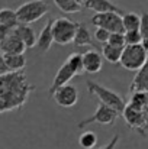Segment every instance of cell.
<instances>
[{"instance_id": "obj_5", "label": "cell", "mask_w": 148, "mask_h": 149, "mask_svg": "<svg viewBox=\"0 0 148 149\" xmlns=\"http://www.w3.org/2000/svg\"><path fill=\"white\" fill-rule=\"evenodd\" d=\"M79 22L70 20L67 17H55L52 19V36L54 42L58 45H68L73 42Z\"/></svg>"}, {"instance_id": "obj_19", "label": "cell", "mask_w": 148, "mask_h": 149, "mask_svg": "<svg viewBox=\"0 0 148 149\" xmlns=\"http://www.w3.org/2000/svg\"><path fill=\"white\" fill-rule=\"evenodd\" d=\"M122 25L123 31H138L141 25V15L135 12H125L122 15Z\"/></svg>"}, {"instance_id": "obj_16", "label": "cell", "mask_w": 148, "mask_h": 149, "mask_svg": "<svg viewBox=\"0 0 148 149\" xmlns=\"http://www.w3.org/2000/svg\"><path fill=\"white\" fill-rule=\"evenodd\" d=\"M4 64L9 72H20L26 67V56L25 54H6L3 55Z\"/></svg>"}, {"instance_id": "obj_29", "label": "cell", "mask_w": 148, "mask_h": 149, "mask_svg": "<svg viewBox=\"0 0 148 149\" xmlns=\"http://www.w3.org/2000/svg\"><path fill=\"white\" fill-rule=\"evenodd\" d=\"M13 32V29H10V28H7V26H3V25H0V42H3L10 33Z\"/></svg>"}, {"instance_id": "obj_4", "label": "cell", "mask_w": 148, "mask_h": 149, "mask_svg": "<svg viewBox=\"0 0 148 149\" xmlns=\"http://www.w3.org/2000/svg\"><path fill=\"white\" fill-rule=\"evenodd\" d=\"M148 51L141 45H126L122 49L119 65L128 71H138L147 61Z\"/></svg>"}, {"instance_id": "obj_8", "label": "cell", "mask_w": 148, "mask_h": 149, "mask_svg": "<svg viewBox=\"0 0 148 149\" xmlns=\"http://www.w3.org/2000/svg\"><path fill=\"white\" fill-rule=\"evenodd\" d=\"M122 116L126 122V125L137 130L141 136H147V132H148V125L145 122V117H144V113L142 110H138V109H134L131 106H125L123 111H122Z\"/></svg>"}, {"instance_id": "obj_34", "label": "cell", "mask_w": 148, "mask_h": 149, "mask_svg": "<svg viewBox=\"0 0 148 149\" xmlns=\"http://www.w3.org/2000/svg\"><path fill=\"white\" fill-rule=\"evenodd\" d=\"M36 1H45V0H36Z\"/></svg>"}, {"instance_id": "obj_25", "label": "cell", "mask_w": 148, "mask_h": 149, "mask_svg": "<svg viewBox=\"0 0 148 149\" xmlns=\"http://www.w3.org/2000/svg\"><path fill=\"white\" fill-rule=\"evenodd\" d=\"M68 64H70V67L77 72V74H80V72H83V54H79V52H74V54H71L67 59H65Z\"/></svg>"}, {"instance_id": "obj_12", "label": "cell", "mask_w": 148, "mask_h": 149, "mask_svg": "<svg viewBox=\"0 0 148 149\" xmlns=\"http://www.w3.org/2000/svg\"><path fill=\"white\" fill-rule=\"evenodd\" d=\"M25 49H26V47H25L23 41L18 36L15 29L3 42H0V51L3 52V55H6V54H25Z\"/></svg>"}, {"instance_id": "obj_11", "label": "cell", "mask_w": 148, "mask_h": 149, "mask_svg": "<svg viewBox=\"0 0 148 149\" xmlns=\"http://www.w3.org/2000/svg\"><path fill=\"white\" fill-rule=\"evenodd\" d=\"M103 67V56L97 49H90L83 54V71L87 74H97Z\"/></svg>"}, {"instance_id": "obj_20", "label": "cell", "mask_w": 148, "mask_h": 149, "mask_svg": "<svg viewBox=\"0 0 148 149\" xmlns=\"http://www.w3.org/2000/svg\"><path fill=\"white\" fill-rule=\"evenodd\" d=\"M102 56L110 62V64H119V59H121V55H122V48H116V47H112L110 44H103L102 45Z\"/></svg>"}, {"instance_id": "obj_2", "label": "cell", "mask_w": 148, "mask_h": 149, "mask_svg": "<svg viewBox=\"0 0 148 149\" xmlns=\"http://www.w3.org/2000/svg\"><path fill=\"white\" fill-rule=\"evenodd\" d=\"M86 86H87V91L99 99V103H103V104L112 107L113 110H116L119 114H122V111L126 106V101L121 94H118L116 91L99 84L96 81H92V80H87Z\"/></svg>"}, {"instance_id": "obj_23", "label": "cell", "mask_w": 148, "mask_h": 149, "mask_svg": "<svg viewBox=\"0 0 148 149\" xmlns=\"http://www.w3.org/2000/svg\"><path fill=\"white\" fill-rule=\"evenodd\" d=\"M79 145L83 149H93L97 145V135L92 130L81 133L80 138H79Z\"/></svg>"}, {"instance_id": "obj_33", "label": "cell", "mask_w": 148, "mask_h": 149, "mask_svg": "<svg viewBox=\"0 0 148 149\" xmlns=\"http://www.w3.org/2000/svg\"><path fill=\"white\" fill-rule=\"evenodd\" d=\"M74 1H77L79 4H84V3H86L87 0H74Z\"/></svg>"}, {"instance_id": "obj_21", "label": "cell", "mask_w": 148, "mask_h": 149, "mask_svg": "<svg viewBox=\"0 0 148 149\" xmlns=\"http://www.w3.org/2000/svg\"><path fill=\"white\" fill-rule=\"evenodd\" d=\"M0 25L7 26L10 29H16L19 26L16 10H12V9H7V7L0 9Z\"/></svg>"}, {"instance_id": "obj_31", "label": "cell", "mask_w": 148, "mask_h": 149, "mask_svg": "<svg viewBox=\"0 0 148 149\" xmlns=\"http://www.w3.org/2000/svg\"><path fill=\"white\" fill-rule=\"evenodd\" d=\"M6 72H9V70H7V67H6V64H4L3 54H0V75H3V74H6Z\"/></svg>"}, {"instance_id": "obj_10", "label": "cell", "mask_w": 148, "mask_h": 149, "mask_svg": "<svg viewBox=\"0 0 148 149\" xmlns=\"http://www.w3.org/2000/svg\"><path fill=\"white\" fill-rule=\"evenodd\" d=\"M76 75H77V72L70 67V64L67 61H64V64L58 68L57 74L54 75V80H52V84H51V87H49V90H48V94L52 96L60 87H62L65 84H70V81Z\"/></svg>"}, {"instance_id": "obj_24", "label": "cell", "mask_w": 148, "mask_h": 149, "mask_svg": "<svg viewBox=\"0 0 148 149\" xmlns=\"http://www.w3.org/2000/svg\"><path fill=\"white\" fill-rule=\"evenodd\" d=\"M140 33H141V45L148 51V12L141 13V25H140Z\"/></svg>"}, {"instance_id": "obj_3", "label": "cell", "mask_w": 148, "mask_h": 149, "mask_svg": "<svg viewBox=\"0 0 148 149\" xmlns=\"http://www.w3.org/2000/svg\"><path fill=\"white\" fill-rule=\"evenodd\" d=\"M49 12V6L45 1H36V0H29L23 4H20L16 10V16L19 23L23 25H31L34 22H38L41 17H44Z\"/></svg>"}, {"instance_id": "obj_27", "label": "cell", "mask_w": 148, "mask_h": 149, "mask_svg": "<svg viewBox=\"0 0 148 149\" xmlns=\"http://www.w3.org/2000/svg\"><path fill=\"white\" fill-rule=\"evenodd\" d=\"M107 44H110L112 47H116V48H125L126 44H125V36L123 33H119V32H115V33H110L109 39H107Z\"/></svg>"}, {"instance_id": "obj_18", "label": "cell", "mask_w": 148, "mask_h": 149, "mask_svg": "<svg viewBox=\"0 0 148 149\" xmlns=\"http://www.w3.org/2000/svg\"><path fill=\"white\" fill-rule=\"evenodd\" d=\"M73 44H74L76 48L93 47L92 33L89 32V29H87V26H86L84 23H79L77 31H76V35H74V39H73Z\"/></svg>"}, {"instance_id": "obj_26", "label": "cell", "mask_w": 148, "mask_h": 149, "mask_svg": "<svg viewBox=\"0 0 148 149\" xmlns=\"http://www.w3.org/2000/svg\"><path fill=\"white\" fill-rule=\"evenodd\" d=\"M123 36H125V44L126 45H138L142 41L140 29L138 31H126V32H123Z\"/></svg>"}, {"instance_id": "obj_14", "label": "cell", "mask_w": 148, "mask_h": 149, "mask_svg": "<svg viewBox=\"0 0 148 149\" xmlns=\"http://www.w3.org/2000/svg\"><path fill=\"white\" fill-rule=\"evenodd\" d=\"M135 91H148V56L145 64L137 71V75L131 83L129 93H135Z\"/></svg>"}, {"instance_id": "obj_32", "label": "cell", "mask_w": 148, "mask_h": 149, "mask_svg": "<svg viewBox=\"0 0 148 149\" xmlns=\"http://www.w3.org/2000/svg\"><path fill=\"white\" fill-rule=\"evenodd\" d=\"M142 113H144V117H145V122H147V125H148V101H147V104H145V107L142 109Z\"/></svg>"}, {"instance_id": "obj_22", "label": "cell", "mask_w": 148, "mask_h": 149, "mask_svg": "<svg viewBox=\"0 0 148 149\" xmlns=\"http://www.w3.org/2000/svg\"><path fill=\"white\" fill-rule=\"evenodd\" d=\"M54 4L64 13H79L83 9V6L74 0H54Z\"/></svg>"}, {"instance_id": "obj_17", "label": "cell", "mask_w": 148, "mask_h": 149, "mask_svg": "<svg viewBox=\"0 0 148 149\" xmlns=\"http://www.w3.org/2000/svg\"><path fill=\"white\" fill-rule=\"evenodd\" d=\"M15 32H16L18 36L23 41L26 49H31V48H35V47H36V35H35V31H34L29 25L19 23V26L15 29Z\"/></svg>"}, {"instance_id": "obj_13", "label": "cell", "mask_w": 148, "mask_h": 149, "mask_svg": "<svg viewBox=\"0 0 148 149\" xmlns=\"http://www.w3.org/2000/svg\"><path fill=\"white\" fill-rule=\"evenodd\" d=\"M84 7L93 10L95 13H107V12H115L119 15L125 13L118 4H115L110 0H87L84 3Z\"/></svg>"}, {"instance_id": "obj_9", "label": "cell", "mask_w": 148, "mask_h": 149, "mask_svg": "<svg viewBox=\"0 0 148 149\" xmlns=\"http://www.w3.org/2000/svg\"><path fill=\"white\" fill-rule=\"evenodd\" d=\"M51 97L55 100V103L58 106L65 107V109H70V107H73L77 103V100H79V91H77L76 86L65 84V86L60 87Z\"/></svg>"}, {"instance_id": "obj_30", "label": "cell", "mask_w": 148, "mask_h": 149, "mask_svg": "<svg viewBox=\"0 0 148 149\" xmlns=\"http://www.w3.org/2000/svg\"><path fill=\"white\" fill-rule=\"evenodd\" d=\"M119 139H121V136H119V135H115V136L109 141V143H107V145H105L103 148H100V149H116V145H118Z\"/></svg>"}, {"instance_id": "obj_6", "label": "cell", "mask_w": 148, "mask_h": 149, "mask_svg": "<svg viewBox=\"0 0 148 149\" xmlns=\"http://www.w3.org/2000/svg\"><path fill=\"white\" fill-rule=\"evenodd\" d=\"M118 116H119V113L116 110H113L112 107H109V106H106L103 103H99V106H97V109L95 110V113L90 117H87L83 122H80L77 125V127L79 129H83V127H86V126H89L92 123H97V125H113L116 122Z\"/></svg>"}, {"instance_id": "obj_1", "label": "cell", "mask_w": 148, "mask_h": 149, "mask_svg": "<svg viewBox=\"0 0 148 149\" xmlns=\"http://www.w3.org/2000/svg\"><path fill=\"white\" fill-rule=\"evenodd\" d=\"M35 90L23 71L0 75V114L23 107Z\"/></svg>"}, {"instance_id": "obj_28", "label": "cell", "mask_w": 148, "mask_h": 149, "mask_svg": "<svg viewBox=\"0 0 148 149\" xmlns=\"http://www.w3.org/2000/svg\"><path fill=\"white\" fill-rule=\"evenodd\" d=\"M93 36H95V41H97L99 44L103 45V44L107 42V39H109V36H110V32L106 31V29H103V28H96Z\"/></svg>"}, {"instance_id": "obj_7", "label": "cell", "mask_w": 148, "mask_h": 149, "mask_svg": "<svg viewBox=\"0 0 148 149\" xmlns=\"http://www.w3.org/2000/svg\"><path fill=\"white\" fill-rule=\"evenodd\" d=\"M92 25L96 28H103L109 31L110 33L119 32L123 33V25H122V15L115 13V12H107V13H95L92 17Z\"/></svg>"}, {"instance_id": "obj_15", "label": "cell", "mask_w": 148, "mask_h": 149, "mask_svg": "<svg viewBox=\"0 0 148 149\" xmlns=\"http://www.w3.org/2000/svg\"><path fill=\"white\" fill-rule=\"evenodd\" d=\"M54 42V36H52V19H49L47 25L44 26V29L41 31L39 36L36 38V48L41 54L47 52L51 48Z\"/></svg>"}]
</instances>
